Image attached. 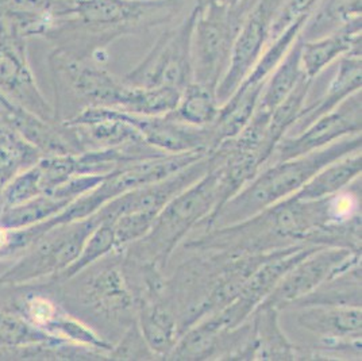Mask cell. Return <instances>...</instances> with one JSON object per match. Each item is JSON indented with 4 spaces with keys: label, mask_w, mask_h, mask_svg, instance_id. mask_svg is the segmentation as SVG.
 I'll list each match as a JSON object with an SVG mask.
<instances>
[{
    "label": "cell",
    "mask_w": 362,
    "mask_h": 361,
    "mask_svg": "<svg viewBox=\"0 0 362 361\" xmlns=\"http://www.w3.org/2000/svg\"><path fill=\"white\" fill-rule=\"evenodd\" d=\"M356 18H361V0H326L311 30H323L337 22L342 26Z\"/></svg>",
    "instance_id": "cell-31"
},
{
    "label": "cell",
    "mask_w": 362,
    "mask_h": 361,
    "mask_svg": "<svg viewBox=\"0 0 362 361\" xmlns=\"http://www.w3.org/2000/svg\"><path fill=\"white\" fill-rule=\"evenodd\" d=\"M71 202L53 194H42L30 200L0 210V225L8 229H25L42 224L60 214Z\"/></svg>",
    "instance_id": "cell-23"
},
{
    "label": "cell",
    "mask_w": 362,
    "mask_h": 361,
    "mask_svg": "<svg viewBox=\"0 0 362 361\" xmlns=\"http://www.w3.org/2000/svg\"><path fill=\"white\" fill-rule=\"evenodd\" d=\"M75 288L76 301L93 319L122 334L136 319V297L127 282L123 258L112 263L92 264Z\"/></svg>",
    "instance_id": "cell-5"
},
{
    "label": "cell",
    "mask_w": 362,
    "mask_h": 361,
    "mask_svg": "<svg viewBox=\"0 0 362 361\" xmlns=\"http://www.w3.org/2000/svg\"><path fill=\"white\" fill-rule=\"evenodd\" d=\"M250 318L256 337L255 360H304V352L281 329L277 309L257 307Z\"/></svg>",
    "instance_id": "cell-17"
},
{
    "label": "cell",
    "mask_w": 362,
    "mask_h": 361,
    "mask_svg": "<svg viewBox=\"0 0 362 361\" xmlns=\"http://www.w3.org/2000/svg\"><path fill=\"white\" fill-rule=\"evenodd\" d=\"M3 126H4V123L0 120V127H3Z\"/></svg>",
    "instance_id": "cell-34"
},
{
    "label": "cell",
    "mask_w": 362,
    "mask_h": 361,
    "mask_svg": "<svg viewBox=\"0 0 362 361\" xmlns=\"http://www.w3.org/2000/svg\"><path fill=\"white\" fill-rule=\"evenodd\" d=\"M361 169V151H354L322 168L292 196L303 200H315L334 195L357 180Z\"/></svg>",
    "instance_id": "cell-18"
},
{
    "label": "cell",
    "mask_w": 362,
    "mask_h": 361,
    "mask_svg": "<svg viewBox=\"0 0 362 361\" xmlns=\"http://www.w3.org/2000/svg\"><path fill=\"white\" fill-rule=\"evenodd\" d=\"M298 322L300 328L319 337L320 357L327 352L347 349L361 353V307L310 304L299 307Z\"/></svg>",
    "instance_id": "cell-11"
},
{
    "label": "cell",
    "mask_w": 362,
    "mask_h": 361,
    "mask_svg": "<svg viewBox=\"0 0 362 361\" xmlns=\"http://www.w3.org/2000/svg\"><path fill=\"white\" fill-rule=\"evenodd\" d=\"M304 38L305 35L302 31L296 41L293 42V45L288 50L286 57L265 81L255 111L257 114L271 117L273 110L283 101H286L288 95L295 90V87L300 83L303 77H305L303 74L300 62Z\"/></svg>",
    "instance_id": "cell-16"
},
{
    "label": "cell",
    "mask_w": 362,
    "mask_h": 361,
    "mask_svg": "<svg viewBox=\"0 0 362 361\" xmlns=\"http://www.w3.org/2000/svg\"><path fill=\"white\" fill-rule=\"evenodd\" d=\"M114 252H115L114 224L111 218H106L90 233L88 240L83 246L81 253L75 261L59 273L54 279L66 282L75 277L76 275H78L80 272L87 270L92 264L98 263L105 257L110 256Z\"/></svg>",
    "instance_id": "cell-25"
},
{
    "label": "cell",
    "mask_w": 362,
    "mask_h": 361,
    "mask_svg": "<svg viewBox=\"0 0 362 361\" xmlns=\"http://www.w3.org/2000/svg\"><path fill=\"white\" fill-rule=\"evenodd\" d=\"M177 0H77L69 8L88 26L117 35L164 22Z\"/></svg>",
    "instance_id": "cell-9"
},
{
    "label": "cell",
    "mask_w": 362,
    "mask_h": 361,
    "mask_svg": "<svg viewBox=\"0 0 362 361\" xmlns=\"http://www.w3.org/2000/svg\"><path fill=\"white\" fill-rule=\"evenodd\" d=\"M310 16H304L293 22L291 26H288L286 30L283 31L280 35H277L274 40L267 45L264 53L261 55L259 60L257 61L256 67L253 71L249 74V76L242 81V84H249V86H256V84H265L268 77L272 75V72L277 68V65L283 61L302 33L303 29L305 28Z\"/></svg>",
    "instance_id": "cell-24"
},
{
    "label": "cell",
    "mask_w": 362,
    "mask_h": 361,
    "mask_svg": "<svg viewBox=\"0 0 362 361\" xmlns=\"http://www.w3.org/2000/svg\"><path fill=\"white\" fill-rule=\"evenodd\" d=\"M197 7L177 28L165 31L146 57L123 81L134 87H173L182 91L192 79L191 41Z\"/></svg>",
    "instance_id": "cell-6"
},
{
    "label": "cell",
    "mask_w": 362,
    "mask_h": 361,
    "mask_svg": "<svg viewBox=\"0 0 362 361\" xmlns=\"http://www.w3.org/2000/svg\"><path fill=\"white\" fill-rule=\"evenodd\" d=\"M14 309L18 316L44 331L64 310L52 297L44 295L42 292H29L18 298Z\"/></svg>",
    "instance_id": "cell-27"
},
{
    "label": "cell",
    "mask_w": 362,
    "mask_h": 361,
    "mask_svg": "<svg viewBox=\"0 0 362 361\" xmlns=\"http://www.w3.org/2000/svg\"><path fill=\"white\" fill-rule=\"evenodd\" d=\"M361 134L345 137L322 149L262 166L253 180L227 200L202 231L238 224L296 194L322 168L361 151Z\"/></svg>",
    "instance_id": "cell-2"
},
{
    "label": "cell",
    "mask_w": 362,
    "mask_h": 361,
    "mask_svg": "<svg viewBox=\"0 0 362 361\" xmlns=\"http://www.w3.org/2000/svg\"><path fill=\"white\" fill-rule=\"evenodd\" d=\"M311 83L313 80L303 77L300 83L295 87V90L288 95L287 99L283 101L273 110L265 130L264 141L261 144L259 153H258L261 168L269 161L272 153L277 147V144L287 136L296 120L299 118L305 105L307 95L311 88Z\"/></svg>",
    "instance_id": "cell-19"
},
{
    "label": "cell",
    "mask_w": 362,
    "mask_h": 361,
    "mask_svg": "<svg viewBox=\"0 0 362 361\" xmlns=\"http://www.w3.org/2000/svg\"><path fill=\"white\" fill-rule=\"evenodd\" d=\"M356 134H361V91L350 95L341 105L314 120L300 133L284 137L274 148L271 159H274V163L295 159Z\"/></svg>",
    "instance_id": "cell-10"
},
{
    "label": "cell",
    "mask_w": 362,
    "mask_h": 361,
    "mask_svg": "<svg viewBox=\"0 0 362 361\" xmlns=\"http://www.w3.org/2000/svg\"><path fill=\"white\" fill-rule=\"evenodd\" d=\"M218 111L219 103L215 92L199 83L191 81L181 91L179 103L169 114L182 123L206 127L216 120Z\"/></svg>",
    "instance_id": "cell-22"
},
{
    "label": "cell",
    "mask_w": 362,
    "mask_h": 361,
    "mask_svg": "<svg viewBox=\"0 0 362 361\" xmlns=\"http://www.w3.org/2000/svg\"><path fill=\"white\" fill-rule=\"evenodd\" d=\"M136 322L141 333L158 359H168L176 345L180 329L177 316L165 295L136 299Z\"/></svg>",
    "instance_id": "cell-15"
},
{
    "label": "cell",
    "mask_w": 362,
    "mask_h": 361,
    "mask_svg": "<svg viewBox=\"0 0 362 361\" xmlns=\"http://www.w3.org/2000/svg\"><path fill=\"white\" fill-rule=\"evenodd\" d=\"M158 214L153 211H133L112 219L115 253H122L129 245L145 237Z\"/></svg>",
    "instance_id": "cell-28"
},
{
    "label": "cell",
    "mask_w": 362,
    "mask_h": 361,
    "mask_svg": "<svg viewBox=\"0 0 362 361\" xmlns=\"http://www.w3.org/2000/svg\"><path fill=\"white\" fill-rule=\"evenodd\" d=\"M35 113L13 103L7 96L0 92V120L23 137L31 145L45 156L69 154L83 151L77 139L75 130L69 134H64L60 130L52 127L46 120L38 118Z\"/></svg>",
    "instance_id": "cell-12"
},
{
    "label": "cell",
    "mask_w": 362,
    "mask_h": 361,
    "mask_svg": "<svg viewBox=\"0 0 362 361\" xmlns=\"http://www.w3.org/2000/svg\"><path fill=\"white\" fill-rule=\"evenodd\" d=\"M241 4L242 1L237 6L209 1L197 6L191 41L192 81L214 92L226 72L234 38L250 10Z\"/></svg>",
    "instance_id": "cell-3"
},
{
    "label": "cell",
    "mask_w": 362,
    "mask_h": 361,
    "mask_svg": "<svg viewBox=\"0 0 362 361\" xmlns=\"http://www.w3.org/2000/svg\"><path fill=\"white\" fill-rule=\"evenodd\" d=\"M103 221L99 210L87 218L53 226L0 275V286H22L44 277H56L83 251L90 233Z\"/></svg>",
    "instance_id": "cell-4"
},
{
    "label": "cell",
    "mask_w": 362,
    "mask_h": 361,
    "mask_svg": "<svg viewBox=\"0 0 362 361\" xmlns=\"http://www.w3.org/2000/svg\"><path fill=\"white\" fill-rule=\"evenodd\" d=\"M310 304L361 307V264L326 280L293 306Z\"/></svg>",
    "instance_id": "cell-20"
},
{
    "label": "cell",
    "mask_w": 362,
    "mask_h": 361,
    "mask_svg": "<svg viewBox=\"0 0 362 361\" xmlns=\"http://www.w3.org/2000/svg\"><path fill=\"white\" fill-rule=\"evenodd\" d=\"M158 359L145 341L138 322L134 321L123 331L118 344L110 352V360H154Z\"/></svg>",
    "instance_id": "cell-30"
},
{
    "label": "cell",
    "mask_w": 362,
    "mask_h": 361,
    "mask_svg": "<svg viewBox=\"0 0 362 361\" xmlns=\"http://www.w3.org/2000/svg\"><path fill=\"white\" fill-rule=\"evenodd\" d=\"M317 1L319 0H283L280 8L277 10V14L272 22L269 42L298 19L304 16H311Z\"/></svg>",
    "instance_id": "cell-32"
},
{
    "label": "cell",
    "mask_w": 362,
    "mask_h": 361,
    "mask_svg": "<svg viewBox=\"0 0 362 361\" xmlns=\"http://www.w3.org/2000/svg\"><path fill=\"white\" fill-rule=\"evenodd\" d=\"M283 0H256L242 21L230 52L226 72L215 96L219 105L235 92L256 67L271 37L272 22Z\"/></svg>",
    "instance_id": "cell-8"
},
{
    "label": "cell",
    "mask_w": 362,
    "mask_h": 361,
    "mask_svg": "<svg viewBox=\"0 0 362 361\" xmlns=\"http://www.w3.org/2000/svg\"><path fill=\"white\" fill-rule=\"evenodd\" d=\"M211 153L214 163L210 171L158 212L149 233L122 252L124 260L164 272L181 242L197 229H206L221 209V156L215 149Z\"/></svg>",
    "instance_id": "cell-1"
},
{
    "label": "cell",
    "mask_w": 362,
    "mask_h": 361,
    "mask_svg": "<svg viewBox=\"0 0 362 361\" xmlns=\"http://www.w3.org/2000/svg\"><path fill=\"white\" fill-rule=\"evenodd\" d=\"M42 157L44 154L23 137L6 125L0 127V191Z\"/></svg>",
    "instance_id": "cell-21"
},
{
    "label": "cell",
    "mask_w": 362,
    "mask_h": 361,
    "mask_svg": "<svg viewBox=\"0 0 362 361\" xmlns=\"http://www.w3.org/2000/svg\"><path fill=\"white\" fill-rule=\"evenodd\" d=\"M361 264V251L323 246L296 263L258 307L293 306L326 280Z\"/></svg>",
    "instance_id": "cell-7"
},
{
    "label": "cell",
    "mask_w": 362,
    "mask_h": 361,
    "mask_svg": "<svg viewBox=\"0 0 362 361\" xmlns=\"http://www.w3.org/2000/svg\"><path fill=\"white\" fill-rule=\"evenodd\" d=\"M56 340L60 338H56L49 333L33 326L16 313L0 310V348L6 350L16 349L21 352L26 348Z\"/></svg>",
    "instance_id": "cell-26"
},
{
    "label": "cell",
    "mask_w": 362,
    "mask_h": 361,
    "mask_svg": "<svg viewBox=\"0 0 362 361\" xmlns=\"http://www.w3.org/2000/svg\"><path fill=\"white\" fill-rule=\"evenodd\" d=\"M350 53H361V18H356L315 40L304 38L300 62L304 76L314 80L334 61Z\"/></svg>",
    "instance_id": "cell-13"
},
{
    "label": "cell",
    "mask_w": 362,
    "mask_h": 361,
    "mask_svg": "<svg viewBox=\"0 0 362 361\" xmlns=\"http://www.w3.org/2000/svg\"><path fill=\"white\" fill-rule=\"evenodd\" d=\"M209 1H219V3H223V4H227V6H237L243 0H199L197 4H204V3H209Z\"/></svg>",
    "instance_id": "cell-33"
},
{
    "label": "cell",
    "mask_w": 362,
    "mask_h": 361,
    "mask_svg": "<svg viewBox=\"0 0 362 361\" xmlns=\"http://www.w3.org/2000/svg\"><path fill=\"white\" fill-rule=\"evenodd\" d=\"M362 62L361 53H350L339 59L337 74L329 83L325 95L319 99V102L308 105L302 110L299 118L292 126L288 136H293L300 133L307 126H310L314 120L326 115L335 107L341 105L350 95L360 92L362 84Z\"/></svg>",
    "instance_id": "cell-14"
},
{
    "label": "cell",
    "mask_w": 362,
    "mask_h": 361,
    "mask_svg": "<svg viewBox=\"0 0 362 361\" xmlns=\"http://www.w3.org/2000/svg\"><path fill=\"white\" fill-rule=\"evenodd\" d=\"M44 190L41 185V172L35 166L16 175L1 191H0V206L11 207L21 203H25L35 196L42 195Z\"/></svg>",
    "instance_id": "cell-29"
}]
</instances>
